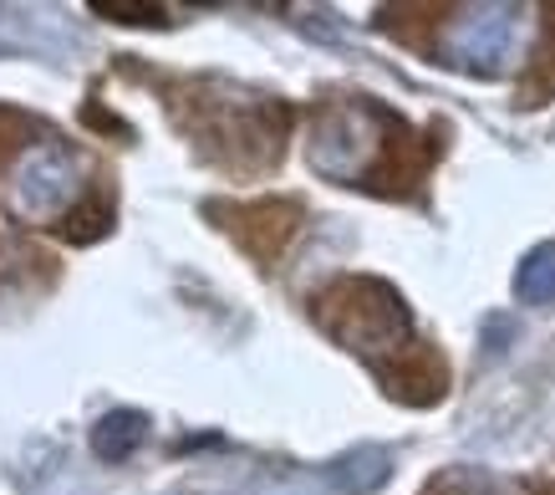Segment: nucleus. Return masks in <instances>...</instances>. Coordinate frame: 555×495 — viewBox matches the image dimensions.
<instances>
[{
	"label": "nucleus",
	"instance_id": "nucleus-2",
	"mask_svg": "<svg viewBox=\"0 0 555 495\" xmlns=\"http://www.w3.org/2000/svg\"><path fill=\"white\" fill-rule=\"evenodd\" d=\"M72 189H77V179H72L67 158L62 154H36L16 179V200L31 210V215H51V210H62L72 200Z\"/></svg>",
	"mask_w": 555,
	"mask_h": 495
},
{
	"label": "nucleus",
	"instance_id": "nucleus-3",
	"mask_svg": "<svg viewBox=\"0 0 555 495\" xmlns=\"http://www.w3.org/2000/svg\"><path fill=\"white\" fill-rule=\"evenodd\" d=\"M143 434H149V419L138 409L102 414L98 424H92V455H98V460H128L138 444H143Z\"/></svg>",
	"mask_w": 555,
	"mask_h": 495
},
{
	"label": "nucleus",
	"instance_id": "nucleus-4",
	"mask_svg": "<svg viewBox=\"0 0 555 495\" xmlns=\"http://www.w3.org/2000/svg\"><path fill=\"white\" fill-rule=\"evenodd\" d=\"M515 291H520V302H535V307L555 302V240L551 245H535V251L520 261Z\"/></svg>",
	"mask_w": 555,
	"mask_h": 495
},
{
	"label": "nucleus",
	"instance_id": "nucleus-5",
	"mask_svg": "<svg viewBox=\"0 0 555 495\" xmlns=\"http://www.w3.org/2000/svg\"><path fill=\"white\" fill-rule=\"evenodd\" d=\"M383 475H387V455H377V449H362V455H352V460L341 465V480H347V485H357V491L377 485Z\"/></svg>",
	"mask_w": 555,
	"mask_h": 495
},
{
	"label": "nucleus",
	"instance_id": "nucleus-1",
	"mask_svg": "<svg viewBox=\"0 0 555 495\" xmlns=\"http://www.w3.org/2000/svg\"><path fill=\"white\" fill-rule=\"evenodd\" d=\"M520 41V11H469L454 31V62L494 72Z\"/></svg>",
	"mask_w": 555,
	"mask_h": 495
}]
</instances>
